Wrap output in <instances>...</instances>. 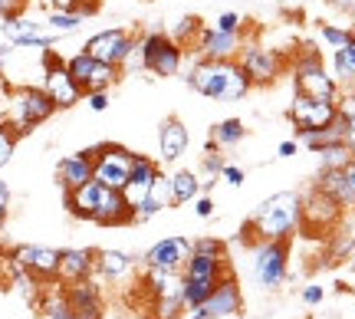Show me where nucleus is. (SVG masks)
Wrapping results in <instances>:
<instances>
[{"label": "nucleus", "instance_id": "1", "mask_svg": "<svg viewBox=\"0 0 355 319\" xmlns=\"http://www.w3.org/2000/svg\"><path fill=\"white\" fill-rule=\"evenodd\" d=\"M66 211L79 221H92L99 227H122L132 224V207L119 188H109L102 181H86L76 191H66Z\"/></svg>", "mask_w": 355, "mask_h": 319}, {"label": "nucleus", "instance_id": "2", "mask_svg": "<svg viewBox=\"0 0 355 319\" xmlns=\"http://www.w3.org/2000/svg\"><path fill=\"white\" fill-rule=\"evenodd\" d=\"M184 79L198 96L214 99V103H241L243 96L254 89L237 60H204L201 56Z\"/></svg>", "mask_w": 355, "mask_h": 319}, {"label": "nucleus", "instance_id": "3", "mask_svg": "<svg viewBox=\"0 0 355 319\" xmlns=\"http://www.w3.org/2000/svg\"><path fill=\"white\" fill-rule=\"evenodd\" d=\"M300 224H303V198L296 191H279L254 207L247 234L254 241H290Z\"/></svg>", "mask_w": 355, "mask_h": 319}, {"label": "nucleus", "instance_id": "4", "mask_svg": "<svg viewBox=\"0 0 355 319\" xmlns=\"http://www.w3.org/2000/svg\"><path fill=\"white\" fill-rule=\"evenodd\" d=\"M290 76H293V86L296 92L303 96H316V99H329V103H339V83L332 79L329 66L322 63V56L313 43L300 46V53L293 56V66H290Z\"/></svg>", "mask_w": 355, "mask_h": 319}, {"label": "nucleus", "instance_id": "5", "mask_svg": "<svg viewBox=\"0 0 355 319\" xmlns=\"http://www.w3.org/2000/svg\"><path fill=\"white\" fill-rule=\"evenodd\" d=\"M56 112V105L53 99L46 96L43 86H20V89L7 92V119H10V126L26 135V132H33L37 126H43L50 115Z\"/></svg>", "mask_w": 355, "mask_h": 319}, {"label": "nucleus", "instance_id": "6", "mask_svg": "<svg viewBox=\"0 0 355 319\" xmlns=\"http://www.w3.org/2000/svg\"><path fill=\"white\" fill-rule=\"evenodd\" d=\"M135 53H139L141 69H148V73H155V76H162V79L178 76V73H181V63H184V46H181L175 37L162 33V30L139 37Z\"/></svg>", "mask_w": 355, "mask_h": 319}, {"label": "nucleus", "instance_id": "7", "mask_svg": "<svg viewBox=\"0 0 355 319\" xmlns=\"http://www.w3.org/2000/svg\"><path fill=\"white\" fill-rule=\"evenodd\" d=\"M250 270L263 290H279L290 273V241H257L250 254Z\"/></svg>", "mask_w": 355, "mask_h": 319}, {"label": "nucleus", "instance_id": "8", "mask_svg": "<svg viewBox=\"0 0 355 319\" xmlns=\"http://www.w3.org/2000/svg\"><path fill=\"white\" fill-rule=\"evenodd\" d=\"M43 89L53 99L56 109H73L76 103H83V86L69 76L66 60H60L53 50H43Z\"/></svg>", "mask_w": 355, "mask_h": 319}, {"label": "nucleus", "instance_id": "9", "mask_svg": "<svg viewBox=\"0 0 355 319\" xmlns=\"http://www.w3.org/2000/svg\"><path fill=\"white\" fill-rule=\"evenodd\" d=\"M89 152H92V178L122 191L128 181V171H132V162H135V152H128L125 145H115V141L96 145Z\"/></svg>", "mask_w": 355, "mask_h": 319}, {"label": "nucleus", "instance_id": "10", "mask_svg": "<svg viewBox=\"0 0 355 319\" xmlns=\"http://www.w3.org/2000/svg\"><path fill=\"white\" fill-rule=\"evenodd\" d=\"M135 46H139V37H135V33H128L122 26H112V30L92 33L83 50H86L89 56H96L99 63H109V66H119V69H122V66L128 63V56L135 53Z\"/></svg>", "mask_w": 355, "mask_h": 319}, {"label": "nucleus", "instance_id": "11", "mask_svg": "<svg viewBox=\"0 0 355 319\" xmlns=\"http://www.w3.org/2000/svg\"><path fill=\"white\" fill-rule=\"evenodd\" d=\"M188 313H191L188 319H230V316H237V313H243V293H241V286H237V280L230 273H224L214 283L211 296L204 300L201 307L188 309Z\"/></svg>", "mask_w": 355, "mask_h": 319}, {"label": "nucleus", "instance_id": "12", "mask_svg": "<svg viewBox=\"0 0 355 319\" xmlns=\"http://www.w3.org/2000/svg\"><path fill=\"white\" fill-rule=\"evenodd\" d=\"M241 69L247 73L250 79V86H273L283 73V56L277 50H270V46H260V43H247L241 46V53L234 56Z\"/></svg>", "mask_w": 355, "mask_h": 319}, {"label": "nucleus", "instance_id": "13", "mask_svg": "<svg viewBox=\"0 0 355 319\" xmlns=\"http://www.w3.org/2000/svg\"><path fill=\"white\" fill-rule=\"evenodd\" d=\"M296 135L303 132H313V128H326L339 115V105L329 103V99H316V96H303V92H293V103L286 109Z\"/></svg>", "mask_w": 355, "mask_h": 319}, {"label": "nucleus", "instance_id": "14", "mask_svg": "<svg viewBox=\"0 0 355 319\" xmlns=\"http://www.w3.org/2000/svg\"><path fill=\"white\" fill-rule=\"evenodd\" d=\"M66 69H69V76L83 86V92L112 89L115 83H119V76H122V69H119V66L99 63V60H96V56H89L86 50H79L76 56H69V60H66Z\"/></svg>", "mask_w": 355, "mask_h": 319}, {"label": "nucleus", "instance_id": "15", "mask_svg": "<svg viewBox=\"0 0 355 319\" xmlns=\"http://www.w3.org/2000/svg\"><path fill=\"white\" fill-rule=\"evenodd\" d=\"M10 264L24 267L37 283H53L60 277V250L53 247H37V243H24L10 254Z\"/></svg>", "mask_w": 355, "mask_h": 319}, {"label": "nucleus", "instance_id": "16", "mask_svg": "<svg viewBox=\"0 0 355 319\" xmlns=\"http://www.w3.org/2000/svg\"><path fill=\"white\" fill-rule=\"evenodd\" d=\"M158 178H162V168H158V162H152L148 155H135L132 171H128V181H125V188H122L125 205L128 207L141 205V201L152 194L155 184H158Z\"/></svg>", "mask_w": 355, "mask_h": 319}, {"label": "nucleus", "instance_id": "17", "mask_svg": "<svg viewBox=\"0 0 355 319\" xmlns=\"http://www.w3.org/2000/svg\"><path fill=\"white\" fill-rule=\"evenodd\" d=\"M343 217V207L332 201L329 194H322L319 188L309 191V198L303 201V227L316 230V234H329Z\"/></svg>", "mask_w": 355, "mask_h": 319}, {"label": "nucleus", "instance_id": "18", "mask_svg": "<svg viewBox=\"0 0 355 319\" xmlns=\"http://www.w3.org/2000/svg\"><path fill=\"white\" fill-rule=\"evenodd\" d=\"M194 46H198L204 60H234L243 46V33H224V30H214V26H201Z\"/></svg>", "mask_w": 355, "mask_h": 319}, {"label": "nucleus", "instance_id": "19", "mask_svg": "<svg viewBox=\"0 0 355 319\" xmlns=\"http://www.w3.org/2000/svg\"><path fill=\"white\" fill-rule=\"evenodd\" d=\"M63 286H66L69 309H73V319H102L105 303H102V293L96 283L83 280V283H63Z\"/></svg>", "mask_w": 355, "mask_h": 319}, {"label": "nucleus", "instance_id": "20", "mask_svg": "<svg viewBox=\"0 0 355 319\" xmlns=\"http://www.w3.org/2000/svg\"><path fill=\"white\" fill-rule=\"evenodd\" d=\"M191 257V241L188 237H165V241L152 243L145 250V267H162V270H181V264Z\"/></svg>", "mask_w": 355, "mask_h": 319}, {"label": "nucleus", "instance_id": "21", "mask_svg": "<svg viewBox=\"0 0 355 319\" xmlns=\"http://www.w3.org/2000/svg\"><path fill=\"white\" fill-rule=\"evenodd\" d=\"M188 145H191V135H188V128H184V122L175 119V115H168L165 122H162V128H158V152H162V162H168V165L181 162V158L188 155Z\"/></svg>", "mask_w": 355, "mask_h": 319}, {"label": "nucleus", "instance_id": "22", "mask_svg": "<svg viewBox=\"0 0 355 319\" xmlns=\"http://www.w3.org/2000/svg\"><path fill=\"white\" fill-rule=\"evenodd\" d=\"M96 273V250H86V247H69V250H60V283H83L92 280Z\"/></svg>", "mask_w": 355, "mask_h": 319}, {"label": "nucleus", "instance_id": "23", "mask_svg": "<svg viewBox=\"0 0 355 319\" xmlns=\"http://www.w3.org/2000/svg\"><path fill=\"white\" fill-rule=\"evenodd\" d=\"M56 181L63 184V191H76L86 181H92V152H73L63 155L56 165Z\"/></svg>", "mask_w": 355, "mask_h": 319}, {"label": "nucleus", "instance_id": "24", "mask_svg": "<svg viewBox=\"0 0 355 319\" xmlns=\"http://www.w3.org/2000/svg\"><path fill=\"white\" fill-rule=\"evenodd\" d=\"M201 194V178L188 171V168H178L168 175V207H178V205H188Z\"/></svg>", "mask_w": 355, "mask_h": 319}, {"label": "nucleus", "instance_id": "25", "mask_svg": "<svg viewBox=\"0 0 355 319\" xmlns=\"http://www.w3.org/2000/svg\"><path fill=\"white\" fill-rule=\"evenodd\" d=\"M132 270H135V260L128 254H122V250H99L96 254V273L102 280L122 283L132 277Z\"/></svg>", "mask_w": 355, "mask_h": 319}, {"label": "nucleus", "instance_id": "26", "mask_svg": "<svg viewBox=\"0 0 355 319\" xmlns=\"http://www.w3.org/2000/svg\"><path fill=\"white\" fill-rule=\"evenodd\" d=\"M332 79L339 83V89H355V30H352V40L332 50Z\"/></svg>", "mask_w": 355, "mask_h": 319}, {"label": "nucleus", "instance_id": "27", "mask_svg": "<svg viewBox=\"0 0 355 319\" xmlns=\"http://www.w3.org/2000/svg\"><path fill=\"white\" fill-rule=\"evenodd\" d=\"M224 273H230L224 257H204L191 250V257L181 264V277H211V280H220Z\"/></svg>", "mask_w": 355, "mask_h": 319}, {"label": "nucleus", "instance_id": "28", "mask_svg": "<svg viewBox=\"0 0 355 319\" xmlns=\"http://www.w3.org/2000/svg\"><path fill=\"white\" fill-rule=\"evenodd\" d=\"M0 30H3L7 43H13V50H24L26 40L43 33V24H37V20H30V17L20 13V17H7V20L0 24Z\"/></svg>", "mask_w": 355, "mask_h": 319}, {"label": "nucleus", "instance_id": "29", "mask_svg": "<svg viewBox=\"0 0 355 319\" xmlns=\"http://www.w3.org/2000/svg\"><path fill=\"white\" fill-rule=\"evenodd\" d=\"M40 307L46 313V319H73V309H69V300H66V286L60 280H53L43 296H40Z\"/></svg>", "mask_w": 355, "mask_h": 319}, {"label": "nucleus", "instance_id": "30", "mask_svg": "<svg viewBox=\"0 0 355 319\" xmlns=\"http://www.w3.org/2000/svg\"><path fill=\"white\" fill-rule=\"evenodd\" d=\"M243 139H247V128H243L241 119H224V122H217V126L211 128V141H214L220 152L237 148Z\"/></svg>", "mask_w": 355, "mask_h": 319}, {"label": "nucleus", "instance_id": "31", "mask_svg": "<svg viewBox=\"0 0 355 319\" xmlns=\"http://www.w3.org/2000/svg\"><path fill=\"white\" fill-rule=\"evenodd\" d=\"M83 24H86V17L79 10H73V7H50V13H46V26H50L53 33H60V37L76 33Z\"/></svg>", "mask_w": 355, "mask_h": 319}, {"label": "nucleus", "instance_id": "32", "mask_svg": "<svg viewBox=\"0 0 355 319\" xmlns=\"http://www.w3.org/2000/svg\"><path fill=\"white\" fill-rule=\"evenodd\" d=\"M152 313H155V319H178L181 313H188V307H184V286H181L178 293L155 296V300H152Z\"/></svg>", "mask_w": 355, "mask_h": 319}, {"label": "nucleus", "instance_id": "33", "mask_svg": "<svg viewBox=\"0 0 355 319\" xmlns=\"http://www.w3.org/2000/svg\"><path fill=\"white\" fill-rule=\"evenodd\" d=\"M214 283L217 280H211V277H184V307H188V309L201 307L204 300L211 296Z\"/></svg>", "mask_w": 355, "mask_h": 319}, {"label": "nucleus", "instance_id": "34", "mask_svg": "<svg viewBox=\"0 0 355 319\" xmlns=\"http://www.w3.org/2000/svg\"><path fill=\"white\" fill-rule=\"evenodd\" d=\"M17 141H20V132L10 126V119H7V115H0V168H3L13 158Z\"/></svg>", "mask_w": 355, "mask_h": 319}, {"label": "nucleus", "instance_id": "35", "mask_svg": "<svg viewBox=\"0 0 355 319\" xmlns=\"http://www.w3.org/2000/svg\"><path fill=\"white\" fill-rule=\"evenodd\" d=\"M319 40H322V46L339 50V46H345V43L352 40V30H345V26H339V24H319Z\"/></svg>", "mask_w": 355, "mask_h": 319}, {"label": "nucleus", "instance_id": "36", "mask_svg": "<svg viewBox=\"0 0 355 319\" xmlns=\"http://www.w3.org/2000/svg\"><path fill=\"white\" fill-rule=\"evenodd\" d=\"M319 155V165L322 168H343L349 158H352V148L345 145V141H336V145H329V148H322Z\"/></svg>", "mask_w": 355, "mask_h": 319}, {"label": "nucleus", "instance_id": "37", "mask_svg": "<svg viewBox=\"0 0 355 319\" xmlns=\"http://www.w3.org/2000/svg\"><path fill=\"white\" fill-rule=\"evenodd\" d=\"M191 250L204 257H227V243L220 237H198V241H191Z\"/></svg>", "mask_w": 355, "mask_h": 319}, {"label": "nucleus", "instance_id": "38", "mask_svg": "<svg viewBox=\"0 0 355 319\" xmlns=\"http://www.w3.org/2000/svg\"><path fill=\"white\" fill-rule=\"evenodd\" d=\"M243 24H247V20H243L237 10H224V13H217L211 26H214V30H224V33H243Z\"/></svg>", "mask_w": 355, "mask_h": 319}, {"label": "nucleus", "instance_id": "39", "mask_svg": "<svg viewBox=\"0 0 355 319\" xmlns=\"http://www.w3.org/2000/svg\"><path fill=\"white\" fill-rule=\"evenodd\" d=\"M198 33H201V20H194V17H184L181 24H178L175 30V40L181 43V46H194V40H198Z\"/></svg>", "mask_w": 355, "mask_h": 319}, {"label": "nucleus", "instance_id": "40", "mask_svg": "<svg viewBox=\"0 0 355 319\" xmlns=\"http://www.w3.org/2000/svg\"><path fill=\"white\" fill-rule=\"evenodd\" d=\"M50 7H73L83 17H92V13L99 10V0H50Z\"/></svg>", "mask_w": 355, "mask_h": 319}, {"label": "nucleus", "instance_id": "41", "mask_svg": "<svg viewBox=\"0 0 355 319\" xmlns=\"http://www.w3.org/2000/svg\"><path fill=\"white\" fill-rule=\"evenodd\" d=\"M83 99H86V105L92 112H105V109H109V89H92V92H86Z\"/></svg>", "mask_w": 355, "mask_h": 319}, {"label": "nucleus", "instance_id": "42", "mask_svg": "<svg viewBox=\"0 0 355 319\" xmlns=\"http://www.w3.org/2000/svg\"><path fill=\"white\" fill-rule=\"evenodd\" d=\"M220 181H227L230 188H241L243 181H247V175H243L241 165H227V162H224V168H220Z\"/></svg>", "mask_w": 355, "mask_h": 319}, {"label": "nucleus", "instance_id": "43", "mask_svg": "<svg viewBox=\"0 0 355 319\" xmlns=\"http://www.w3.org/2000/svg\"><path fill=\"white\" fill-rule=\"evenodd\" d=\"M194 214L201 217V221H211V217H214V201H211V194H198V198H194Z\"/></svg>", "mask_w": 355, "mask_h": 319}, {"label": "nucleus", "instance_id": "44", "mask_svg": "<svg viewBox=\"0 0 355 319\" xmlns=\"http://www.w3.org/2000/svg\"><path fill=\"white\" fill-rule=\"evenodd\" d=\"M303 303L306 307H319V303H322V296H326V290H322V286H319V283H309V286H303Z\"/></svg>", "mask_w": 355, "mask_h": 319}, {"label": "nucleus", "instance_id": "45", "mask_svg": "<svg viewBox=\"0 0 355 319\" xmlns=\"http://www.w3.org/2000/svg\"><path fill=\"white\" fill-rule=\"evenodd\" d=\"M26 3L30 0H0V17L7 20V17H20L26 10Z\"/></svg>", "mask_w": 355, "mask_h": 319}, {"label": "nucleus", "instance_id": "46", "mask_svg": "<svg viewBox=\"0 0 355 319\" xmlns=\"http://www.w3.org/2000/svg\"><path fill=\"white\" fill-rule=\"evenodd\" d=\"M343 178H345V188H349V198H352V207H355V155L343 165Z\"/></svg>", "mask_w": 355, "mask_h": 319}, {"label": "nucleus", "instance_id": "47", "mask_svg": "<svg viewBox=\"0 0 355 319\" xmlns=\"http://www.w3.org/2000/svg\"><path fill=\"white\" fill-rule=\"evenodd\" d=\"M7 211H10V188L0 181V224L7 221Z\"/></svg>", "mask_w": 355, "mask_h": 319}, {"label": "nucleus", "instance_id": "48", "mask_svg": "<svg viewBox=\"0 0 355 319\" xmlns=\"http://www.w3.org/2000/svg\"><path fill=\"white\" fill-rule=\"evenodd\" d=\"M300 152V141L296 139H286V141H279V148H277V155L279 158H293V155Z\"/></svg>", "mask_w": 355, "mask_h": 319}, {"label": "nucleus", "instance_id": "49", "mask_svg": "<svg viewBox=\"0 0 355 319\" xmlns=\"http://www.w3.org/2000/svg\"><path fill=\"white\" fill-rule=\"evenodd\" d=\"M326 3H332V7H336V10H355V0H326Z\"/></svg>", "mask_w": 355, "mask_h": 319}, {"label": "nucleus", "instance_id": "50", "mask_svg": "<svg viewBox=\"0 0 355 319\" xmlns=\"http://www.w3.org/2000/svg\"><path fill=\"white\" fill-rule=\"evenodd\" d=\"M10 53H13V43H3V46H0V66L10 60Z\"/></svg>", "mask_w": 355, "mask_h": 319}, {"label": "nucleus", "instance_id": "51", "mask_svg": "<svg viewBox=\"0 0 355 319\" xmlns=\"http://www.w3.org/2000/svg\"><path fill=\"white\" fill-rule=\"evenodd\" d=\"M345 260H349V270H352V273H355V247H352V250H349V257H345Z\"/></svg>", "mask_w": 355, "mask_h": 319}, {"label": "nucleus", "instance_id": "52", "mask_svg": "<svg viewBox=\"0 0 355 319\" xmlns=\"http://www.w3.org/2000/svg\"><path fill=\"white\" fill-rule=\"evenodd\" d=\"M230 319H247V316H241V313H237V316H230Z\"/></svg>", "mask_w": 355, "mask_h": 319}, {"label": "nucleus", "instance_id": "53", "mask_svg": "<svg viewBox=\"0 0 355 319\" xmlns=\"http://www.w3.org/2000/svg\"><path fill=\"white\" fill-rule=\"evenodd\" d=\"M214 3H224V0H214Z\"/></svg>", "mask_w": 355, "mask_h": 319}, {"label": "nucleus", "instance_id": "54", "mask_svg": "<svg viewBox=\"0 0 355 319\" xmlns=\"http://www.w3.org/2000/svg\"><path fill=\"white\" fill-rule=\"evenodd\" d=\"M0 115H3V112H0Z\"/></svg>", "mask_w": 355, "mask_h": 319}]
</instances>
